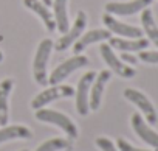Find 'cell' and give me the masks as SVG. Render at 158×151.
Segmentation results:
<instances>
[{"label":"cell","instance_id":"9","mask_svg":"<svg viewBox=\"0 0 158 151\" xmlns=\"http://www.w3.org/2000/svg\"><path fill=\"white\" fill-rule=\"evenodd\" d=\"M153 0H129V2H109L106 3V13L112 16H133L149 8Z\"/></svg>","mask_w":158,"mask_h":151},{"label":"cell","instance_id":"1","mask_svg":"<svg viewBox=\"0 0 158 151\" xmlns=\"http://www.w3.org/2000/svg\"><path fill=\"white\" fill-rule=\"evenodd\" d=\"M53 41L51 39H42L37 45L34 59H33V77L34 81L40 86H47L48 84V73H47V65H48V59L53 50Z\"/></svg>","mask_w":158,"mask_h":151},{"label":"cell","instance_id":"11","mask_svg":"<svg viewBox=\"0 0 158 151\" xmlns=\"http://www.w3.org/2000/svg\"><path fill=\"white\" fill-rule=\"evenodd\" d=\"M130 125H132V129L135 131V134L144 142L147 143L149 146L155 148L158 151V132L153 131L147 123L146 120L141 117V114L135 112L132 117H130Z\"/></svg>","mask_w":158,"mask_h":151},{"label":"cell","instance_id":"5","mask_svg":"<svg viewBox=\"0 0 158 151\" xmlns=\"http://www.w3.org/2000/svg\"><path fill=\"white\" fill-rule=\"evenodd\" d=\"M85 27H87V14L84 11H79L74 22H73V25L68 28L67 33H64V36L60 39H57V42L53 45V48L56 51H65L67 48H70L79 38L82 36Z\"/></svg>","mask_w":158,"mask_h":151},{"label":"cell","instance_id":"3","mask_svg":"<svg viewBox=\"0 0 158 151\" xmlns=\"http://www.w3.org/2000/svg\"><path fill=\"white\" fill-rule=\"evenodd\" d=\"M124 98L127 101H130L132 104H135L141 111V114L144 115V118L149 125H155L158 122V112H156L153 103L147 98L146 94H143L138 89L127 87V89H124Z\"/></svg>","mask_w":158,"mask_h":151},{"label":"cell","instance_id":"25","mask_svg":"<svg viewBox=\"0 0 158 151\" xmlns=\"http://www.w3.org/2000/svg\"><path fill=\"white\" fill-rule=\"evenodd\" d=\"M40 2H42V3H45L47 7H50V5L53 3V0H40Z\"/></svg>","mask_w":158,"mask_h":151},{"label":"cell","instance_id":"26","mask_svg":"<svg viewBox=\"0 0 158 151\" xmlns=\"http://www.w3.org/2000/svg\"><path fill=\"white\" fill-rule=\"evenodd\" d=\"M3 61V53H2V50H0V62Z\"/></svg>","mask_w":158,"mask_h":151},{"label":"cell","instance_id":"10","mask_svg":"<svg viewBox=\"0 0 158 151\" xmlns=\"http://www.w3.org/2000/svg\"><path fill=\"white\" fill-rule=\"evenodd\" d=\"M102 22H104V25L107 27V30L110 33H115L119 38H129V39L143 38V30L141 28L133 27V25H129V24H124V22L118 20L115 16H112L109 13H106L102 16Z\"/></svg>","mask_w":158,"mask_h":151},{"label":"cell","instance_id":"4","mask_svg":"<svg viewBox=\"0 0 158 151\" xmlns=\"http://www.w3.org/2000/svg\"><path fill=\"white\" fill-rule=\"evenodd\" d=\"M89 64V58L84 55H74L73 58L64 61L62 64H59L48 77V84L54 86V84H60L65 78H68L70 75L77 70V69H82Z\"/></svg>","mask_w":158,"mask_h":151},{"label":"cell","instance_id":"2","mask_svg":"<svg viewBox=\"0 0 158 151\" xmlns=\"http://www.w3.org/2000/svg\"><path fill=\"white\" fill-rule=\"evenodd\" d=\"M36 118L39 122H44V123H50V125H54L57 128H60L70 139H76L79 131H77V126L76 123L65 114L59 112V111H54V109H47V108H40V109H36Z\"/></svg>","mask_w":158,"mask_h":151},{"label":"cell","instance_id":"18","mask_svg":"<svg viewBox=\"0 0 158 151\" xmlns=\"http://www.w3.org/2000/svg\"><path fill=\"white\" fill-rule=\"evenodd\" d=\"M33 132L30 128L23 125H11V126H3L0 129V143H5L10 140H19V139H31Z\"/></svg>","mask_w":158,"mask_h":151},{"label":"cell","instance_id":"6","mask_svg":"<svg viewBox=\"0 0 158 151\" xmlns=\"http://www.w3.org/2000/svg\"><path fill=\"white\" fill-rule=\"evenodd\" d=\"M74 95V89L71 86H67V84H54L45 91H42L40 94H37L33 101H31V108L36 111V109H40V108H45L48 103H53L59 98H68V97H73Z\"/></svg>","mask_w":158,"mask_h":151},{"label":"cell","instance_id":"23","mask_svg":"<svg viewBox=\"0 0 158 151\" xmlns=\"http://www.w3.org/2000/svg\"><path fill=\"white\" fill-rule=\"evenodd\" d=\"M116 148H118V151H150V149H143V148H136V146H133L132 143H129L126 139H123V137H119L118 140H116Z\"/></svg>","mask_w":158,"mask_h":151},{"label":"cell","instance_id":"13","mask_svg":"<svg viewBox=\"0 0 158 151\" xmlns=\"http://www.w3.org/2000/svg\"><path fill=\"white\" fill-rule=\"evenodd\" d=\"M112 38V33L109 30H104V28H96V30H90L87 33H84L81 38H79L74 44H73V51L76 55H81L89 45L92 44H98V42H102V41H109Z\"/></svg>","mask_w":158,"mask_h":151},{"label":"cell","instance_id":"8","mask_svg":"<svg viewBox=\"0 0 158 151\" xmlns=\"http://www.w3.org/2000/svg\"><path fill=\"white\" fill-rule=\"evenodd\" d=\"M96 77L95 72H87L82 75L81 80L77 83V87L74 89V97H76V111L79 115H87L90 111L89 106V98H90V87L92 83Z\"/></svg>","mask_w":158,"mask_h":151},{"label":"cell","instance_id":"15","mask_svg":"<svg viewBox=\"0 0 158 151\" xmlns=\"http://www.w3.org/2000/svg\"><path fill=\"white\" fill-rule=\"evenodd\" d=\"M23 5L42 19L45 28H47L50 33H53V31L56 30L54 16H53V13L50 11V8H48L45 3H42L40 0H23Z\"/></svg>","mask_w":158,"mask_h":151},{"label":"cell","instance_id":"7","mask_svg":"<svg viewBox=\"0 0 158 151\" xmlns=\"http://www.w3.org/2000/svg\"><path fill=\"white\" fill-rule=\"evenodd\" d=\"M99 51H101V56H102V59L106 61V64L110 67L112 72H115V73L118 75V77L129 80V78H133L135 75H136V70H135L132 65L123 62V61L115 55L113 48H112L109 44H101Z\"/></svg>","mask_w":158,"mask_h":151},{"label":"cell","instance_id":"20","mask_svg":"<svg viewBox=\"0 0 158 151\" xmlns=\"http://www.w3.org/2000/svg\"><path fill=\"white\" fill-rule=\"evenodd\" d=\"M70 148H71V142L68 139L54 137V139H50L40 143L36 148V151H62V149H70Z\"/></svg>","mask_w":158,"mask_h":151},{"label":"cell","instance_id":"14","mask_svg":"<svg viewBox=\"0 0 158 151\" xmlns=\"http://www.w3.org/2000/svg\"><path fill=\"white\" fill-rule=\"evenodd\" d=\"M109 45L112 48H116L119 51H141V50H146L149 47V39H144V38H138V39H129V38H119V36H112L109 39Z\"/></svg>","mask_w":158,"mask_h":151},{"label":"cell","instance_id":"21","mask_svg":"<svg viewBox=\"0 0 158 151\" xmlns=\"http://www.w3.org/2000/svg\"><path fill=\"white\" fill-rule=\"evenodd\" d=\"M138 59H141L146 64H158V50H141L138 51Z\"/></svg>","mask_w":158,"mask_h":151},{"label":"cell","instance_id":"16","mask_svg":"<svg viewBox=\"0 0 158 151\" xmlns=\"http://www.w3.org/2000/svg\"><path fill=\"white\" fill-rule=\"evenodd\" d=\"M14 86L13 78H5L0 83V126H6L10 122V95Z\"/></svg>","mask_w":158,"mask_h":151},{"label":"cell","instance_id":"12","mask_svg":"<svg viewBox=\"0 0 158 151\" xmlns=\"http://www.w3.org/2000/svg\"><path fill=\"white\" fill-rule=\"evenodd\" d=\"M110 78H112V70H107V69L101 70L95 77V80L92 83V87H90V98H89L90 111H98L99 109L106 84L110 81Z\"/></svg>","mask_w":158,"mask_h":151},{"label":"cell","instance_id":"22","mask_svg":"<svg viewBox=\"0 0 158 151\" xmlns=\"http://www.w3.org/2000/svg\"><path fill=\"white\" fill-rule=\"evenodd\" d=\"M95 143H96V146H98L101 151H118L116 145H115L110 139H107V137H98V139L95 140Z\"/></svg>","mask_w":158,"mask_h":151},{"label":"cell","instance_id":"24","mask_svg":"<svg viewBox=\"0 0 158 151\" xmlns=\"http://www.w3.org/2000/svg\"><path fill=\"white\" fill-rule=\"evenodd\" d=\"M123 62H126V64H136L138 62V56H135V55H132L130 51H123L121 53V58H119Z\"/></svg>","mask_w":158,"mask_h":151},{"label":"cell","instance_id":"19","mask_svg":"<svg viewBox=\"0 0 158 151\" xmlns=\"http://www.w3.org/2000/svg\"><path fill=\"white\" fill-rule=\"evenodd\" d=\"M141 25H143V33H146L149 42H152L158 48V25L153 19L152 10L144 8L141 11Z\"/></svg>","mask_w":158,"mask_h":151},{"label":"cell","instance_id":"17","mask_svg":"<svg viewBox=\"0 0 158 151\" xmlns=\"http://www.w3.org/2000/svg\"><path fill=\"white\" fill-rule=\"evenodd\" d=\"M53 8H54V22H56V30L59 33H67L70 28V20H68V0H53Z\"/></svg>","mask_w":158,"mask_h":151},{"label":"cell","instance_id":"27","mask_svg":"<svg viewBox=\"0 0 158 151\" xmlns=\"http://www.w3.org/2000/svg\"><path fill=\"white\" fill-rule=\"evenodd\" d=\"M22 151H28V149H22Z\"/></svg>","mask_w":158,"mask_h":151}]
</instances>
